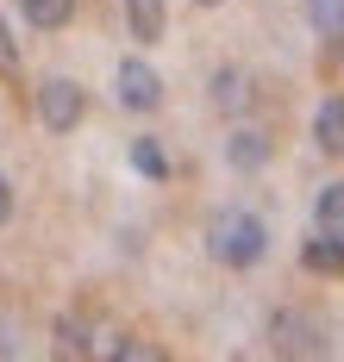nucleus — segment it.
<instances>
[{
	"instance_id": "f257e3e1",
	"label": "nucleus",
	"mask_w": 344,
	"mask_h": 362,
	"mask_svg": "<svg viewBox=\"0 0 344 362\" xmlns=\"http://www.w3.org/2000/svg\"><path fill=\"white\" fill-rule=\"evenodd\" d=\"M207 256L226 262V269H257L269 256V225L244 206H226V213L207 218Z\"/></svg>"
},
{
	"instance_id": "f03ea898",
	"label": "nucleus",
	"mask_w": 344,
	"mask_h": 362,
	"mask_svg": "<svg viewBox=\"0 0 344 362\" xmlns=\"http://www.w3.org/2000/svg\"><path fill=\"white\" fill-rule=\"evenodd\" d=\"M81 112H88V94H81V81H69V75H50L38 88V119H44V132H76L81 125Z\"/></svg>"
},
{
	"instance_id": "7ed1b4c3",
	"label": "nucleus",
	"mask_w": 344,
	"mask_h": 362,
	"mask_svg": "<svg viewBox=\"0 0 344 362\" xmlns=\"http://www.w3.org/2000/svg\"><path fill=\"white\" fill-rule=\"evenodd\" d=\"M269 350L275 356H326V325L313 313H275L269 319Z\"/></svg>"
},
{
	"instance_id": "20e7f679",
	"label": "nucleus",
	"mask_w": 344,
	"mask_h": 362,
	"mask_svg": "<svg viewBox=\"0 0 344 362\" xmlns=\"http://www.w3.org/2000/svg\"><path fill=\"white\" fill-rule=\"evenodd\" d=\"M119 107L125 112H156L163 107V75H156L144 57H125V63H119Z\"/></svg>"
},
{
	"instance_id": "39448f33",
	"label": "nucleus",
	"mask_w": 344,
	"mask_h": 362,
	"mask_svg": "<svg viewBox=\"0 0 344 362\" xmlns=\"http://www.w3.org/2000/svg\"><path fill=\"white\" fill-rule=\"evenodd\" d=\"M269 150H275V144H269L257 125H238V132L226 138V163L238 169V175H257V169L269 163Z\"/></svg>"
},
{
	"instance_id": "423d86ee",
	"label": "nucleus",
	"mask_w": 344,
	"mask_h": 362,
	"mask_svg": "<svg viewBox=\"0 0 344 362\" xmlns=\"http://www.w3.org/2000/svg\"><path fill=\"white\" fill-rule=\"evenodd\" d=\"M301 269H306V275L338 281V275H344V238H332V231H313V238L301 244Z\"/></svg>"
},
{
	"instance_id": "0eeeda50",
	"label": "nucleus",
	"mask_w": 344,
	"mask_h": 362,
	"mask_svg": "<svg viewBox=\"0 0 344 362\" xmlns=\"http://www.w3.org/2000/svg\"><path fill=\"white\" fill-rule=\"evenodd\" d=\"M313 144L319 156H344V94H326L313 112Z\"/></svg>"
},
{
	"instance_id": "6e6552de",
	"label": "nucleus",
	"mask_w": 344,
	"mask_h": 362,
	"mask_svg": "<svg viewBox=\"0 0 344 362\" xmlns=\"http://www.w3.org/2000/svg\"><path fill=\"white\" fill-rule=\"evenodd\" d=\"M125 25H132L138 44H156L163 25H169V6H163V0H125Z\"/></svg>"
},
{
	"instance_id": "1a4fd4ad",
	"label": "nucleus",
	"mask_w": 344,
	"mask_h": 362,
	"mask_svg": "<svg viewBox=\"0 0 344 362\" xmlns=\"http://www.w3.org/2000/svg\"><path fill=\"white\" fill-rule=\"evenodd\" d=\"M19 19L32 32H63L76 19V0H19Z\"/></svg>"
},
{
	"instance_id": "9d476101",
	"label": "nucleus",
	"mask_w": 344,
	"mask_h": 362,
	"mask_svg": "<svg viewBox=\"0 0 344 362\" xmlns=\"http://www.w3.org/2000/svg\"><path fill=\"white\" fill-rule=\"evenodd\" d=\"M313 231L344 238V181H326V187H319V200H313Z\"/></svg>"
},
{
	"instance_id": "9b49d317",
	"label": "nucleus",
	"mask_w": 344,
	"mask_h": 362,
	"mask_svg": "<svg viewBox=\"0 0 344 362\" xmlns=\"http://www.w3.org/2000/svg\"><path fill=\"white\" fill-rule=\"evenodd\" d=\"M306 25L326 44H344V0H306Z\"/></svg>"
},
{
	"instance_id": "f8f14e48",
	"label": "nucleus",
	"mask_w": 344,
	"mask_h": 362,
	"mask_svg": "<svg viewBox=\"0 0 344 362\" xmlns=\"http://www.w3.org/2000/svg\"><path fill=\"white\" fill-rule=\"evenodd\" d=\"M132 169L144 181H169V156H163V144L156 138H132Z\"/></svg>"
},
{
	"instance_id": "ddd939ff",
	"label": "nucleus",
	"mask_w": 344,
	"mask_h": 362,
	"mask_svg": "<svg viewBox=\"0 0 344 362\" xmlns=\"http://www.w3.org/2000/svg\"><path fill=\"white\" fill-rule=\"evenodd\" d=\"M244 100H251V94H244V75H238V69H219V75H213V107L238 112Z\"/></svg>"
},
{
	"instance_id": "4468645a",
	"label": "nucleus",
	"mask_w": 344,
	"mask_h": 362,
	"mask_svg": "<svg viewBox=\"0 0 344 362\" xmlns=\"http://www.w3.org/2000/svg\"><path fill=\"white\" fill-rule=\"evenodd\" d=\"M57 350H63V356H88V350H94V344H88V325H81V319H57Z\"/></svg>"
},
{
	"instance_id": "2eb2a0df",
	"label": "nucleus",
	"mask_w": 344,
	"mask_h": 362,
	"mask_svg": "<svg viewBox=\"0 0 344 362\" xmlns=\"http://www.w3.org/2000/svg\"><path fill=\"white\" fill-rule=\"evenodd\" d=\"M0 75H19V44H13V25L0 19Z\"/></svg>"
},
{
	"instance_id": "dca6fc26",
	"label": "nucleus",
	"mask_w": 344,
	"mask_h": 362,
	"mask_svg": "<svg viewBox=\"0 0 344 362\" xmlns=\"http://www.w3.org/2000/svg\"><path fill=\"white\" fill-rule=\"evenodd\" d=\"M6 218H13V181L0 175V225H6Z\"/></svg>"
},
{
	"instance_id": "f3484780",
	"label": "nucleus",
	"mask_w": 344,
	"mask_h": 362,
	"mask_svg": "<svg viewBox=\"0 0 344 362\" xmlns=\"http://www.w3.org/2000/svg\"><path fill=\"white\" fill-rule=\"evenodd\" d=\"M194 6H219V0H194Z\"/></svg>"
}]
</instances>
